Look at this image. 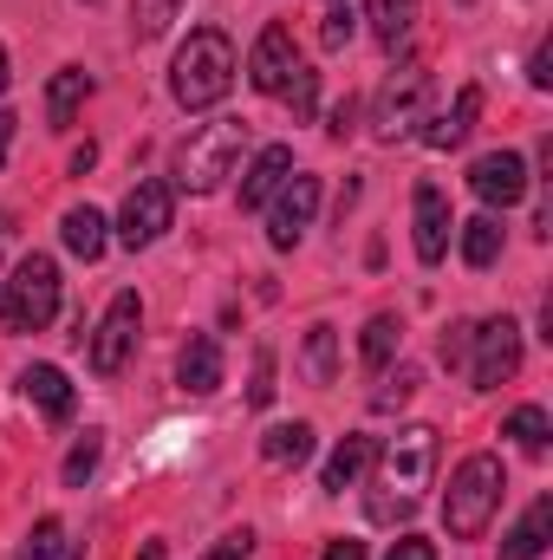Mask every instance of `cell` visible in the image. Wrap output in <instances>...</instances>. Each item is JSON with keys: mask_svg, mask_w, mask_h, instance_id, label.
Returning <instances> with one entry per match:
<instances>
[{"mask_svg": "<svg viewBox=\"0 0 553 560\" xmlns=\"http://www.w3.org/2000/svg\"><path fill=\"white\" fill-rule=\"evenodd\" d=\"M242 150H248V118H215V125H196L189 138L176 143V189H189V196L222 189V183L235 176Z\"/></svg>", "mask_w": 553, "mask_h": 560, "instance_id": "4", "label": "cell"}, {"mask_svg": "<svg viewBox=\"0 0 553 560\" xmlns=\"http://www.w3.org/2000/svg\"><path fill=\"white\" fill-rule=\"evenodd\" d=\"M475 118H482V85H462V92H456V105H449L443 118H423V131H416V138L430 143V150H456V143H469Z\"/></svg>", "mask_w": 553, "mask_h": 560, "instance_id": "15", "label": "cell"}, {"mask_svg": "<svg viewBox=\"0 0 553 560\" xmlns=\"http://www.w3.org/2000/svg\"><path fill=\"white\" fill-rule=\"evenodd\" d=\"M248 405H255V411H268V405H274V352H268V346L255 352V378H248Z\"/></svg>", "mask_w": 553, "mask_h": 560, "instance_id": "34", "label": "cell"}, {"mask_svg": "<svg viewBox=\"0 0 553 560\" xmlns=\"http://www.w3.org/2000/svg\"><path fill=\"white\" fill-rule=\"evenodd\" d=\"M416 385H423V378H416V365H398V372H391V378L372 392V411H398V405H411Z\"/></svg>", "mask_w": 553, "mask_h": 560, "instance_id": "30", "label": "cell"}, {"mask_svg": "<svg viewBox=\"0 0 553 560\" xmlns=\"http://www.w3.org/2000/svg\"><path fill=\"white\" fill-rule=\"evenodd\" d=\"M0 235H7V215H0Z\"/></svg>", "mask_w": 553, "mask_h": 560, "instance_id": "45", "label": "cell"}, {"mask_svg": "<svg viewBox=\"0 0 553 560\" xmlns=\"http://www.w3.org/2000/svg\"><path fill=\"white\" fill-rule=\"evenodd\" d=\"M92 163H98V143H79V150H72V176H85Z\"/></svg>", "mask_w": 553, "mask_h": 560, "instance_id": "41", "label": "cell"}, {"mask_svg": "<svg viewBox=\"0 0 553 560\" xmlns=\"http://www.w3.org/2000/svg\"><path fill=\"white\" fill-rule=\"evenodd\" d=\"M59 242H66L79 261H98V255H105V215H98V209H66Z\"/></svg>", "mask_w": 553, "mask_h": 560, "instance_id": "24", "label": "cell"}, {"mask_svg": "<svg viewBox=\"0 0 553 560\" xmlns=\"http://www.w3.org/2000/svg\"><path fill=\"white\" fill-rule=\"evenodd\" d=\"M548 535H553V495H534L528 515L502 535V560H541L548 555Z\"/></svg>", "mask_w": 553, "mask_h": 560, "instance_id": "16", "label": "cell"}, {"mask_svg": "<svg viewBox=\"0 0 553 560\" xmlns=\"http://www.w3.org/2000/svg\"><path fill=\"white\" fill-rule=\"evenodd\" d=\"M20 392H26V398H33L52 423L72 418V385H66V372H59V365H26V372H20Z\"/></svg>", "mask_w": 553, "mask_h": 560, "instance_id": "19", "label": "cell"}, {"mask_svg": "<svg viewBox=\"0 0 553 560\" xmlns=\"http://www.w3.org/2000/svg\"><path fill=\"white\" fill-rule=\"evenodd\" d=\"M0 92H7V46H0Z\"/></svg>", "mask_w": 553, "mask_h": 560, "instance_id": "44", "label": "cell"}, {"mask_svg": "<svg viewBox=\"0 0 553 560\" xmlns=\"http://www.w3.org/2000/svg\"><path fill=\"white\" fill-rule=\"evenodd\" d=\"M169 215H176V189H169V183H138V189L125 196V209H118V242H125V248L163 242Z\"/></svg>", "mask_w": 553, "mask_h": 560, "instance_id": "10", "label": "cell"}, {"mask_svg": "<svg viewBox=\"0 0 553 560\" xmlns=\"http://www.w3.org/2000/svg\"><path fill=\"white\" fill-rule=\"evenodd\" d=\"M352 33H358V13H352V0H339V7H326V26H319V46H326V52H339V46H352Z\"/></svg>", "mask_w": 553, "mask_h": 560, "instance_id": "33", "label": "cell"}, {"mask_svg": "<svg viewBox=\"0 0 553 560\" xmlns=\"http://www.w3.org/2000/svg\"><path fill=\"white\" fill-rule=\"evenodd\" d=\"M313 209H319V176H299V170H293V176L274 189V209H268V248H274V255L299 248Z\"/></svg>", "mask_w": 553, "mask_h": 560, "instance_id": "9", "label": "cell"}, {"mask_svg": "<svg viewBox=\"0 0 553 560\" xmlns=\"http://www.w3.org/2000/svg\"><path fill=\"white\" fill-rule=\"evenodd\" d=\"M248 555H255V535H248V528H235V535H222L202 560H248Z\"/></svg>", "mask_w": 553, "mask_h": 560, "instance_id": "36", "label": "cell"}, {"mask_svg": "<svg viewBox=\"0 0 553 560\" xmlns=\"http://www.w3.org/2000/svg\"><path fill=\"white\" fill-rule=\"evenodd\" d=\"M280 92H286V105H293V125H306V118H313V105H319V72L293 66V79H286Z\"/></svg>", "mask_w": 553, "mask_h": 560, "instance_id": "31", "label": "cell"}, {"mask_svg": "<svg viewBox=\"0 0 553 560\" xmlns=\"http://www.w3.org/2000/svg\"><path fill=\"white\" fill-rule=\"evenodd\" d=\"M443 365H449V372L469 365V319H456V326L443 332Z\"/></svg>", "mask_w": 553, "mask_h": 560, "instance_id": "35", "label": "cell"}, {"mask_svg": "<svg viewBox=\"0 0 553 560\" xmlns=\"http://www.w3.org/2000/svg\"><path fill=\"white\" fill-rule=\"evenodd\" d=\"M293 66H299V59H293V33H286V26H268V33L255 39L248 85H255V92H280V85L293 79Z\"/></svg>", "mask_w": 553, "mask_h": 560, "instance_id": "14", "label": "cell"}, {"mask_svg": "<svg viewBox=\"0 0 553 560\" xmlns=\"http://www.w3.org/2000/svg\"><path fill=\"white\" fill-rule=\"evenodd\" d=\"M261 456H268L274 469H286V463L299 469V463L313 456V423H274V430L261 436Z\"/></svg>", "mask_w": 553, "mask_h": 560, "instance_id": "25", "label": "cell"}, {"mask_svg": "<svg viewBox=\"0 0 553 560\" xmlns=\"http://www.w3.org/2000/svg\"><path fill=\"white\" fill-rule=\"evenodd\" d=\"M378 482H372V522H404L416 502H423V489H430V476H436V430L430 423H404L378 456Z\"/></svg>", "mask_w": 553, "mask_h": 560, "instance_id": "1", "label": "cell"}, {"mask_svg": "<svg viewBox=\"0 0 553 560\" xmlns=\"http://www.w3.org/2000/svg\"><path fill=\"white\" fill-rule=\"evenodd\" d=\"M98 456H105V436H98V430H85V436L72 443V456H66V489H85V476L98 469Z\"/></svg>", "mask_w": 553, "mask_h": 560, "instance_id": "29", "label": "cell"}, {"mask_svg": "<svg viewBox=\"0 0 553 560\" xmlns=\"http://www.w3.org/2000/svg\"><path fill=\"white\" fill-rule=\"evenodd\" d=\"M286 176H293V150H286V143H268V150L248 163V176H242V209H268Z\"/></svg>", "mask_w": 553, "mask_h": 560, "instance_id": "17", "label": "cell"}, {"mask_svg": "<svg viewBox=\"0 0 553 560\" xmlns=\"http://www.w3.org/2000/svg\"><path fill=\"white\" fill-rule=\"evenodd\" d=\"M430 72L423 66H398L385 85H378V98H372V131L385 143L411 138V131H423V112H430Z\"/></svg>", "mask_w": 553, "mask_h": 560, "instance_id": "6", "label": "cell"}, {"mask_svg": "<svg viewBox=\"0 0 553 560\" xmlns=\"http://www.w3.org/2000/svg\"><path fill=\"white\" fill-rule=\"evenodd\" d=\"M138 560H163V541H150V548H143Z\"/></svg>", "mask_w": 553, "mask_h": 560, "instance_id": "43", "label": "cell"}, {"mask_svg": "<svg viewBox=\"0 0 553 560\" xmlns=\"http://www.w3.org/2000/svg\"><path fill=\"white\" fill-rule=\"evenodd\" d=\"M469 385L475 392H502L515 372H521V326L515 319H482V326H469Z\"/></svg>", "mask_w": 553, "mask_h": 560, "instance_id": "7", "label": "cell"}, {"mask_svg": "<svg viewBox=\"0 0 553 560\" xmlns=\"http://www.w3.org/2000/svg\"><path fill=\"white\" fill-rule=\"evenodd\" d=\"M52 319H59V261H52V255H26V261L7 275L0 326H7V332H46Z\"/></svg>", "mask_w": 553, "mask_h": 560, "instance_id": "5", "label": "cell"}, {"mask_svg": "<svg viewBox=\"0 0 553 560\" xmlns=\"http://www.w3.org/2000/svg\"><path fill=\"white\" fill-rule=\"evenodd\" d=\"M411 209H416V261L436 268V261L449 255V196H443L436 183H416Z\"/></svg>", "mask_w": 553, "mask_h": 560, "instance_id": "12", "label": "cell"}, {"mask_svg": "<svg viewBox=\"0 0 553 560\" xmlns=\"http://www.w3.org/2000/svg\"><path fill=\"white\" fill-rule=\"evenodd\" d=\"M462 261L469 268H495L502 261V222H495V209L475 215V222H462Z\"/></svg>", "mask_w": 553, "mask_h": 560, "instance_id": "26", "label": "cell"}, {"mask_svg": "<svg viewBox=\"0 0 553 560\" xmlns=\"http://www.w3.org/2000/svg\"><path fill=\"white\" fill-rule=\"evenodd\" d=\"M502 495H508L502 456H489V450L462 456L456 476H449V495H443V528H449V541H482V528L495 522Z\"/></svg>", "mask_w": 553, "mask_h": 560, "instance_id": "3", "label": "cell"}, {"mask_svg": "<svg viewBox=\"0 0 553 560\" xmlns=\"http://www.w3.org/2000/svg\"><path fill=\"white\" fill-rule=\"evenodd\" d=\"M299 378H306V385H332V378H339V332H332V326H306Z\"/></svg>", "mask_w": 553, "mask_h": 560, "instance_id": "21", "label": "cell"}, {"mask_svg": "<svg viewBox=\"0 0 553 560\" xmlns=\"http://www.w3.org/2000/svg\"><path fill=\"white\" fill-rule=\"evenodd\" d=\"M20 560H79V548L66 541V522H59V515H46V522H33V535H26Z\"/></svg>", "mask_w": 553, "mask_h": 560, "instance_id": "27", "label": "cell"}, {"mask_svg": "<svg viewBox=\"0 0 553 560\" xmlns=\"http://www.w3.org/2000/svg\"><path fill=\"white\" fill-rule=\"evenodd\" d=\"M528 85H534V92H548V85H553V46H548V39H541V46H534V59H528Z\"/></svg>", "mask_w": 553, "mask_h": 560, "instance_id": "37", "label": "cell"}, {"mask_svg": "<svg viewBox=\"0 0 553 560\" xmlns=\"http://www.w3.org/2000/svg\"><path fill=\"white\" fill-rule=\"evenodd\" d=\"M469 189H475L489 209H515V202L528 196V163H521V150H489V156H475V163H469Z\"/></svg>", "mask_w": 553, "mask_h": 560, "instance_id": "11", "label": "cell"}, {"mask_svg": "<svg viewBox=\"0 0 553 560\" xmlns=\"http://www.w3.org/2000/svg\"><path fill=\"white\" fill-rule=\"evenodd\" d=\"M85 92H92V72H85V66H66V72H52V85H46V125H52V131H66V125L79 118Z\"/></svg>", "mask_w": 553, "mask_h": 560, "instance_id": "18", "label": "cell"}, {"mask_svg": "<svg viewBox=\"0 0 553 560\" xmlns=\"http://www.w3.org/2000/svg\"><path fill=\"white\" fill-rule=\"evenodd\" d=\"M502 436H515L528 456H541V450H548V436H553V423H548V411H541V405H521V411H508Z\"/></svg>", "mask_w": 553, "mask_h": 560, "instance_id": "28", "label": "cell"}, {"mask_svg": "<svg viewBox=\"0 0 553 560\" xmlns=\"http://www.w3.org/2000/svg\"><path fill=\"white\" fill-rule=\"evenodd\" d=\"M13 131H20V118H13V112H0V163H7V150H13Z\"/></svg>", "mask_w": 553, "mask_h": 560, "instance_id": "42", "label": "cell"}, {"mask_svg": "<svg viewBox=\"0 0 553 560\" xmlns=\"http://www.w3.org/2000/svg\"><path fill=\"white\" fill-rule=\"evenodd\" d=\"M352 125H358V105H352V98H345V105H332V125H326V131L345 143V138H352Z\"/></svg>", "mask_w": 553, "mask_h": 560, "instance_id": "39", "label": "cell"}, {"mask_svg": "<svg viewBox=\"0 0 553 560\" xmlns=\"http://www.w3.org/2000/svg\"><path fill=\"white\" fill-rule=\"evenodd\" d=\"M385 560H436V541H423V535H404V541H391V555Z\"/></svg>", "mask_w": 553, "mask_h": 560, "instance_id": "38", "label": "cell"}, {"mask_svg": "<svg viewBox=\"0 0 553 560\" xmlns=\"http://www.w3.org/2000/svg\"><path fill=\"white\" fill-rule=\"evenodd\" d=\"M138 332H143V300L138 293H118V300L105 306L98 332H92V372H98V378H118V372L131 365V352H138Z\"/></svg>", "mask_w": 553, "mask_h": 560, "instance_id": "8", "label": "cell"}, {"mask_svg": "<svg viewBox=\"0 0 553 560\" xmlns=\"http://www.w3.org/2000/svg\"><path fill=\"white\" fill-rule=\"evenodd\" d=\"M176 385L189 398H209L222 385V346H215V332H189V346L176 352Z\"/></svg>", "mask_w": 553, "mask_h": 560, "instance_id": "13", "label": "cell"}, {"mask_svg": "<svg viewBox=\"0 0 553 560\" xmlns=\"http://www.w3.org/2000/svg\"><path fill=\"white\" fill-rule=\"evenodd\" d=\"M169 20H176V0H131V33H138V39L169 33Z\"/></svg>", "mask_w": 553, "mask_h": 560, "instance_id": "32", "label": "cell"}, {"mask_svg": "<svg viewBox=\"0 0 553 560\" xmlns=\"http://www.w3.org/2000/svg\"><path fill=\"white\" fill-rule=\"evenodd\" d=\"M462 7H475V0H462Z\"/></svg>", "mask_w": 553, "mask_h": 560, "instance_id": "46", "label": "cell"}, {"mask_svg": "<svg viewBox=\"0 0 553 560\" xmlns=\"http://www.w3.org/2000/svg\"><path fill=\"white\" fill-rule=\"evenodd\" d=\"M372 456H378V436H345V443L332 450V463H326V489L345 495V489L372 469Z\"/></svg>", "mask_w": 553, "mask_h": 560, "instance_id": "22", "label": "cell"}, {"mask_svg": "<svg viewBox=\"0 0 553 560\" xmlns=\"http://www.w3.org/2000/svg\"><path fill=\"white\" fill-rule=\"evenodd\" d=\"M319 560H365V541L339 535V541H326V555H319Z\"/></svg>", "mask_w": 553, "mask_h": 560, "instance_id": "40", "label": "cell"}, {"mask_svg": "<svg viewBox=\"0 0 553 560\" xmlns=\"http://www.w3.org/2000/svg\"><path fill=\"white\" fill-rule=\"evenodd\" d=\"M228 85H235V39H228L222 26H196V33L183 39L176 66H169L176 105H183V112H209V105L228 98Z\"/></svg>", "mask_w": 553, "mask_h": 560, "instance_id": "2", "label": "cell"}, {"mask_svg": "<svg viewBox=\"0 0 553 560\" xmlns=\"http://www.w3.org/2000/svg\"><path fill=\"white\" fill-rule=\"evenodd\" d=\"M365 20H372L378 46H385V52H398V46L411 39V26H416V0H372V7H365Z\"/></svg>", "mask_w": 553, "mask_h": 560, "instance_id": "23", "label": "cell"}, {"mask_svg": "<svg viewBox=\"0 0 553 560\" xmlns=\"http://www.w3.org/2000/svg\"><path fill=\"white\" fill-rule=\"evenodd\" d=\"M332 7H339V0H332Z\"/></svg>", "mask_w": 553, "mask_h": 560, "instance_id": "47", "label": "cell"}, {"mask_svg": "<svg viewBox=\"0 0 553 560\" xmlns=\"http://www.w3.org/2000/svg\"><path fill=\"white\" fill-rule=\"evenodd\" d=\"M398 346H404L398 313H372V319H365V332H358V359H365V372H385V365L398 359Z\"/></svg>", "mask_w": 553, "mask_h": 560, "instance_id": "20", "label": "cell"}]
</instances>
